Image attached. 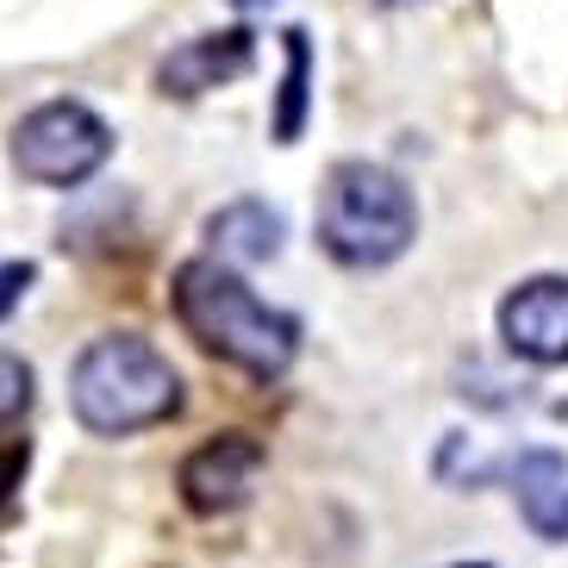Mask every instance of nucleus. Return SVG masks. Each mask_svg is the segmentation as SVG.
I'll return each instance as SVG.
<instances>
[{
  "mask_svg": "<svg viewBox=\"0 0 568 568\" xmlns=\"http://www.w3.org/2000/svg\"><path fill=\"white\" fill-rule=\"evenodd\" d=\"M206 237H213L219 263H268V256H282V213L263 201H232L219 206L213 219H206Z\"/></svg>",
  "mask_w": 568,
  "mask_h": 568,
  "instance_id": "nucleus-8",
  "label": "nucleus"
},
{
  "mask_svg": "<svg viewBox=\"0 0 568 568\" xmlns=\"http://www.w3.org/2000/svg\"><path fill=\"white\" fill-rule=\"evenodd\" d=\"M256 475H263V444H251V437H237V432L213 437V444H201L182 463V500L206 518L237 513V506L251 500Z\"/></svg>",
  "mask_w": 568,
  "mask_h": 568,
  "instance_id": "nucleus-6",
  "label": "nucleus"
},
{
  "mask_svg": "<svg viewBox=\"0 0 568 568\" xmlns=\"http://www.w3.org/2000/svg\"><path fill=\"white\" fill-rule=\"evenodd\" d=\"M500 337L506 351L537 368L568 363V275H531L500 301Z\"/></svg>",
  "mask_w": 568,
  "mask_h": 568,
  "instance_id": "nucleus-5",
  "label": "nucleus"
},
{
  "mask_svg": "<svg viewBox=\"0 0 568 568\" xmlns=\"http://www.w3.org/2000/svg\"><path fill=\"white\" fill-rule=\"evenodd\" d=\"M32 287V263H0V318L19 306V294Z\"/></svg>",
  "mask_w": 568,
  "mask_h": 568,
  "instance_id": "nucleus-12",
  "label": "nucleus"
},
{
  "mask_svg": "<svg viewBox=\"0 0 568 568\" xmlns=\"http://www.w3.org/2000/svg\"><path fill=\"white\" fill-rule=\"evenodd\" d=\"M518 506L544 537H568V463L556 450H525L513 463Z\"/></svg>",
  "mask_w": 568,
  "mask_h": 568,
  "instance_id": "nucleus-9",
  "label": "nucleus"
},
{
  "mask_svg": "<svg viewBox=\"0 0 568 568\" xmlns=\"http://www.w3.org/2000/svg\"><path fill=\"white\" fill-rule=\"evenodd\" d=\"M69 406L88 432L101 437H125L144 425H163L182 406V382L156 344L119 332V337H94L75 368H69Z\"/></svg>",
  "mask_w": 568,
  "mask_h": 568,
  "instance_id": "nucleus-2",
  "label": "nucleus"
},
{
  "mask_svg": "<svg viewBox=\"0 0 568 568\" xmlns=\"http://www.w3.org/2000/svg\"><path fill=\"white\" fill-rule=\"evenodd\" d=\"M463 568H487V562H463Z\"/></svg>",
  "mask_w": 568,
  "mask_h": 568,
  "instance_id": "nucleus-16",
  "label": "nucleus"
},
{
  "mask_svg": "<svg viewBox=\"0 0 568 568\" xmlns=\"http://www.w3.org/2000/svg\"><path fill=\"white\" fill-rule=\"evenodd\" d=\"M256 63V38L251 32H206V38H187L156 63V88L175 94V101H194L206 88H225L237 82L244 69Z\"/></svg>",
  "mask_w": 568,
  "mask_h": 568,
  "instance_id": "nucleus-7",
  "label": "nucleus"
},
{
  "mask_svg": "<svg viewBox=\"0 0 568 568\" xmlns=\"http://www.w3.org/2000/svg\"><path fill=\"white\" fill-rule=\"evenodd\" d=\"M175 318H182L213 356L237 363L244 375H256V382L282 375V368L294 363V351H301V325L287 313H275V306H268L232 263H219V256L182 263V275H175Z\"/></svg>",
  "mask_w": 568,
  "mask_h": 568,
  "instance_id": "nucleus-1",
  "label": "nucleus"
},
{
  "mask_svg": "<svg viewBox=\"0 0 568 568\" xmlns=\"http://www.w3.org/2000/svg\"><path fill=\"white\" fill-rule=\"evenodd\" d=\"M418 237V206L413 187L382 163H332L325 187H318V244L332 251V263L344 268H382L394 256H406V244Z\"/></svg>",
  "mask_w": 568,
  "mask_h": 568,
  "instance_id": "nucleus-3",
  "label": "nucleus"
},
{
  "mask_svg": "<svg viewBox=\"0 0 568 568\" xmlns=\"http://www.w3.org/2000/svg\"><path fill=\"white\" fill-rule=\"evenodd\" d=\"M113 156V125L88 101H44L13 125V169L38 187H75Z\"/></svg>",
  "mask_w": 568,
  "mask_h": 568,
  "instance_id": "nucleus-4",
  "label": "nucleus"
},
{
  "mask_svg": "<svg viewBox=\"0 0 568 568\" xmlns=\"http://www.w3.org/2000/svg\"><path fill=\"white\" fill-rule=\"evenodd\" d=\"M287 44V75H282V113H275V144H294L306 125V75H313V51H306V32L287 26L282 32Z\"/></svg>",
  "mask_w": 568,
  "mask_h": 568,
  "instance_id": "nucleus-10",
  "label": "nucleus"
},
{
  "mask_svg": "<svg viewBox=\"0 0 568 568\" xmlns=\"http://www.w3.org/2000/svg\"><path fill=\"white\" fill-rule=\"evenodd\" d=\"M237 7H263V0H237Z\"/></svg>",
  "mask_w": 568,
  "mask_h": 568,
  "instance_id": "nucleus-15",
  "label": "nucleus"
},
{
  "mask_svg": "<svg viewBox=\"0 0 568 568\" xmlns=\"http://www.w3.org/2000/svg\"><path fill=\"white\" fill-rule=\"evenodd\" d=\"M26 406H32V368L19 363V356L0 351V425H7V418H19Z\"/></svg>",
  "mask_w": 568,
  "mask_h": 568,
  "instance_id": "nucleus-11",
  "label": "nucleus"
},
{
  "mask_svg": "<svg viewBox=\"0 0 568 568\" xmlns=\"http://www.w3.org/2000/svg\"><path fill=\"white\" fill-rule=\"evenodd\" d=\"M19 468H26V450H7V456H0V500H7V487L19 481Z\"/></svg>",
  "mask_w": 568,
  "mask_h": 568,
  "instance_id": "nucleus-13",
  "label": "nucleus"
},
{
  "mask_svg": "<svg viewBox=\"0 0 568 568\" xmlns=\"http://www.w3.org/2000/svg\"><path fill=\"white\" fill-rule=\"evenodd\" d=\"M375 7H418V0H375Z\"/></svg>",
  "mask_w": 568,
  "mask_h": 568,
  "instance_id": "nucleus-14",
  "label": "nucleus"
}]
</instances>
